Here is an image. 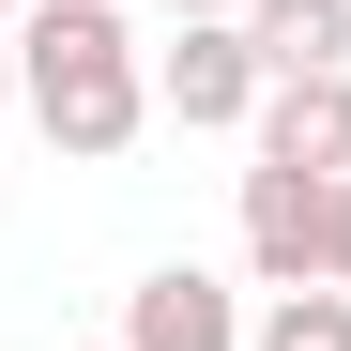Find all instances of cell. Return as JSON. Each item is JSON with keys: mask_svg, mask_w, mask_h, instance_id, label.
Returning a JSON list of instances; mask_svg holds the SVG:
<instances>
[{"mask_svg": "<svg viewBox=\"0 0 351 351\" xmlns=\"http://www.w3.org/2000/svg\"><path fill=\"white\" fill-rule=\"evenodd\" d=\"M0 107H16V31H0Z\"/></svg>", "mask_w": 351, "mask_h": 351, "instance_id": "30bf717a", "label": "cell"}, {"mask_svg": "<svg viewBox=\"0 0 351 351\" xmlns=\"http://www.w3.org/2000/svg\"><path fill=\"white\" fill-rule=\"evenodd\" d=\"M245 351H351V290H275V321Z\"/></svg>", "mask_w": 351, "mask_h": 351, "instance_id": "52a82bcc", "label": "cell"}, {"mask_svg": "<svg viewBox=\"0 0 351 351\" xmlns=\"http://www.w3.org/2000/svg\"><path fill=\"white\" fill-rule=\"evenodd\" d=\"M16 107H31L77 168L138 153V123H153V62H138L123 0H31V16H16Z\"/></svg>", "mask_w": 351, "mask_h": 351, "instance_id": "6da1fadb", "label": "cell"}, {"mask_svg": "<svg viewBox=\"0 0 351 351\" xmlns=\"http://www.w3.org/2000/svg\"><path fill=\"white\" fill-rule=\"evenodd\" d=\"M107 351H245V306H229L199 260H168V275H138V306H123Z\"/></svg>", "mask_w": 351, "mask_h": 351, "instance_id": "5b68a950", "label": "cell"}, {"mask_svg": "<svg viewBox=\"0 0 351 351\" xmlns=\"http://www.w3.org/2000/svg\"><path fill=\"white\" fill-rule=\"evenodd\" d=\"M321 214H336V184L245 168V275H260V290H321Z\"/></svg>", "mask_w": 351, "mask_h": 351, "instance_id": "3957f363", "label": "cell"}, {"mask_svg": "<svg viewBox=\"0 0 351 351\" xmlns=\"http://www.w3.org/2000/svg\"><path fill=\"white\" fill-rule=\"evenodd\" d=\"M245 46H260V77H336L351 62V0H245Z\"/></svg>", "mask_w": 351, "mask_h": 351, "instance_id": "8992f818", "label": "cell"}, {"mask_svg": "<svg viewBox=\"0 0 351 351\" xmlns=\"http://www.w3.org/2000/svg\"><path fill=\"white\" fill-rule=\"evenodd\" d=\"M16 16H31V0H0V31H16Z\"/></svg>", "mask_w": 351, "mask_h": 351, "instance_id": "8fae6325", "label": "cell"}, {"mask_svg": "<svg viewBox=\"0 0 351 351\" xmlns=\"http://www.w3.org/2000/svg\"><path fill=\"white\" fill-rule=\"evenodd\" d=\"M321 290H351V184H336V214H321Z\"/></svg>", "mask_w": 351, "mask_h": 351, "instance_id": "ba28073f", "label": "cell"}, {"mask_svg": "<svg viewBox=\"0 0 351 351\" xmlns=\"http://www.w3.org/2000/svg\"><path fill=\"white\" fill-rule=\"evenodd\" d=\"M260 46H245V16H184L153 46V123H184V138H245L260 123Z\"/></svg>", "mask_w": 351, "mask_h": 351, "instance_id": "7a4b0ae2", "label": "cell"}, {"mask_svg": "<svg viewBox=\"0 0 351 351\" xmlns=\"http://www.w3.org/2000/svg\"><path fill=\"white\" fill-rule=\"evenodd\" d=\"M168 16H245V0H168Z\"/></svg>", "mask_w": 351, "mask_h": 351, "instance_id": "9c48e42d", "label": "cell"}, {"mask_svg": "<svg viewBox=\"0 0 351 351\" xmlns=\"http://www.w3.org/2000/svg\"><path fill=\"white\" fill-rule=\"evenodd\" d=\"M245 138H260V168H306V184H351V62H336V77H275Z\"/></svg>", "mask_w": 351, "mask_h": 351, "instance_id": "277c9868", "label": "cell"}]
</instances>
